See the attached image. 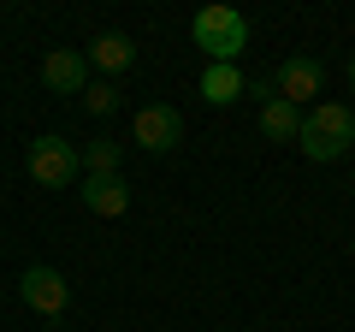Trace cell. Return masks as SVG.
Masks as SVG:
<instances>
[{"mask_svg": "<svg viewBox=\"0 0 355 332\" xmlns=\"http://www.w3.org/2000/svg\"><path fill=\"white\" fill-rule=\"evenodd\" d=\"M24 166H30V179H36L42 190H71V179L83 172V160H77V142H71V137H53V131L30 142Z\"/></svg>", "mask_w": 355, "mask_h": 332, "instance_id": "3", "label": "cell"}, {"mask_svg": "<svg viewBox=\"0 0 355 332\" xmlns=\"http://www.w3.org/2000/svg\"><path fill=\"white\" fill-rule=\"evenodd\" d=\"M137 142L148 154H172L178 142H184V119H178V107H160V101L142 107V113H137Z\"/></svg>", "mask_w": 355, "mask_h": 332, "instance_id": "6", "label": "cell"}, {"mask_svg": "<svg viewBox=\"0 0 355 332\" xmlns=\"http://www.w3.org/2000/svg\"><path fill=\"white\" fill-rule=\"evenodd\" d=\"M272 90H279V101H291L296 113H302V107L326 90V65H320L314 53H296V60H284L279 72H272Z\"/></svg>", "mask_w": 355, "mask_h": 332, "instance_id": "5", "label": "cell"}, {"mask_svg": "<svg viewBox=\"0 0 355 332\" xmlns=\"http://www.w3.org/2000/svg\"><path fill=\"white\" fill-rule=\"evenodd\" d=\"M202 101H214V107L243 101V72L237 65H207L202 72Z\"/></svg>", "mask_w": 355, "mask_h": 332, "instance_id": "10", "label": "cell"}, {"mask_svg": "<svg viewBox=\"0 0 355 332\" xmlns=\"http://www.w3.org/2000/svg\"><path fill=\"white\" fill-rule=\"evenodd\" d=\"M42 83H48L53 95H83L89 90V60L71 48H53L48 60H42Z\"/></svg>", "mask_w": 355, "mask_h": 332, "instance_id": "7", "label": "cell"}, {"mask_svg": "<svg viewBox=\"0 0 355 332\" xmlns=\"http://www.w3.org/2000/svg\"><path fill=\"white\" fill-rule=\"evenodd\" d=\"M119 101H125V95H119V83H89L83 90V113H95V119H107V113H119Z\"/></svg>", "mask_w": 355, "mask_h": 332, "instance_id": "13", "label": "cell"}, {"mask_svg": "<svg viewBox=\"0 0 355 332\" xmlns=\"http://www.w3.org/2000/svg\"><path fill=\"white\" fill-rule=\"evenodd\" d=\"M83 208L101 214V219H119L130 208V184L119 179V172H89L83 179Z\"/></svg>", "mask_w": 355, "mask_h": 332, "instance_id": "8", "label": "cell"}, {"mask_svg": "<svg viewBox=\"0 0 355 332\" xmlns=\"http://www.w3.org/2000/svg\"><path fill=\"white\" fill-rule=\"evenodd\" d=\"M296 149L308 154V160H338L343 149H355V113L343 101H320L302 113V131H296Z\"/></svg>", "mask_w": 355, "mask_h": 332, "instance_id": "1", "label": "cell"}, {"mask_svg": "<svg viewBox=\"0 0 355 332\" xmlns=\"http://www.w3.org/2000/svg\"><path fill=\"white\" fill-rule=\"evenodd\" d=\"M77 160H83V172H119V160H125V149L119 142H89V149H77Z\"/></svg>", "mask_w": 355, "mask_h": 332, "instance_id": "12", "label": "cell"}, {"mask_svg": "<svg viewBox=\"0 0 355 332\" xmlns=\"http://www.w3.org/2000/svg\"><path fill=\"white\" fill-rule=\"evenodd\" d=\"M89 65H95V72L107 77V83H113L119 72H130V65H137V42L130 36H119V30H107V36H95L89 42V53H83Z\"/></svg>", "mask_w": 355, "mask_h": 332, "instance_id": "9", "label": "cell"}, {"mask_svg": "<svg viewBox=\"0 0 355 332\" xmlns=\"http://www.w3.org/2000/svg\"><path fill=\"white\" fill-rule=\"evenodd\" d=\"M196 48L207 53V65H237V53L249 48V18L237 13V6H202L190 24Z\"/></svg>", "mask_w": 355, "mask_h": 332, "instance_id": "2", "label": "cell"}, {"mask_svg": "<svg viewBox=\"0 0 355 332\" xmlns=\"http://www.w3.org/2000/svg\"><path fill=\"white\" fill-rule=\"evenodd\" d=\"M18 297H24L36 315H48V320H60L65 308H71V285H65L60 267H24L18 273Z\"/></svg>", "mask_w": 355, "mask_h": 332, "instance_id": "4", "label": "cell"}, {"mask_svg": "<svg viewBox=\"0 0 355 332\" xmlns=\"http://www.w3.org/2000/svg\"><path fill=\"white\" fill-rule=\"evenodd\" d=\"M296 131H302V113L291 101H266L261 107V137L266 142H296Z\"/></svg>", "mask_w": 355, "mask_h": 332, "instance_id": "11", "label": "cell"}, {"mask_svg": "<svg viewBox=\"0 0 355 332\" xmlns=\"http://www.w3.org/2000/svg\"><path fill=\"white\" fill-rule=\"evenodd\" d=\"M349 90H355V60H349Z\"/></svg>", "mask_w": 355, "mask_h": 332, "instance_id": "14", "label": "cell"}]
</instances>
